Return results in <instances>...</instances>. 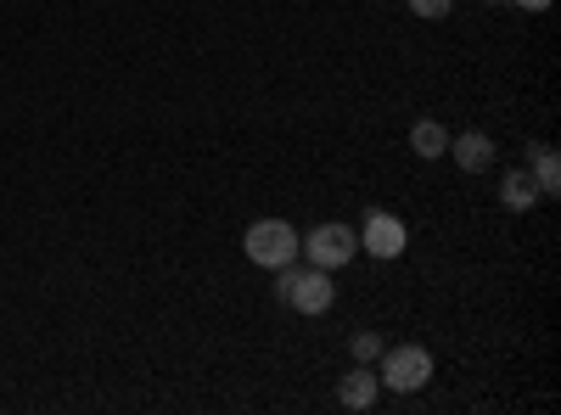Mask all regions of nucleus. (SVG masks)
Listing matches in <instances>:
<instances>
[{
  "instance_id": "7ed1b4c3",
  "label": "nucleus",
  "mask_w": 561,
  "mask_h": 415,
  "mask_svg": "<svg viewBox=\"0 0 561 415\" xmlns=\"http://www.w3.org/2000/svg\"><path fill=\"white\" fill-rule=\"evenodd\" d=\"M332 298H337V287H332V275H325L320 264L304 269V275L287 264V298H280V303H293L304 314H325V309H332Z\"/></svg>"
},
{
  "instance_id": "39448f33",
  "label": "nucleus",
  "mask_w": 561,
  "mask_h": 415,
  "mask_svg": "<svg viewBox=\"0 0 561 415\" xmlns=\"http://www.w3.org/2000/svg\"><path fill=\"white\" fill-rule=\"evenodd\" d=\"M404 242H410V237H404V224H399L393 214H370L365 230H359V247H365L370 258H399Z\"/></svg>"
},
{
  "instance_id": "9d476101",
  "label": "nucleus",
  "mask_w": 561,
  "mask_h": 415,
  "mask_svg": "<svg viewBox=\"0 0 561 415\" xmlns=\"http://www.w3.org/2000/svg\"><path fill=\"white\" fill-rule=\"evenodd\" d=\"M534 152H539L534 186H539V197H556V192H561V174H556V152H550V147H534Z\"/></svg>"
},
{
  "instance_id": "423d86ee",
  "label": "nucleus",
  "mask_w": 561,
  "mask_h": 415,
  "mask_svg": "<svg viewBox=\"0 0 561 415\" xmlns=\"http://www.w3.org/2000/svg\"><path fill=\"white\" fill-rule=\"evenodd\" d=\"M444 158H455L460 169L478 174V169L494 163V141H489V135H478V129H472V135H449V152H444Z\"/></svg>"
},
{
  "instance_id": "6e6552de",
  "label": "nucleus",
  "mask_w": 561,
  "mask_h": 415,
  "mask_svg": "<svg viewBox=\"0 0 561 415\" xmlns=\"http://www.w3.org/2000/svg\"><path fill=\"white\" fill-rule=\"evenodd\" d=\"M500 197H505V208H511V214H528V208L539 203V186H534V174L511 169V174L500 180Z\"/></svg>"
},
{
  "instance_id": "f257e3e1",
  "label": "nucleus",
  "mask_w": 561,
  "mask_h": 415,
  "mask_svg": "<svg viewBox=\"0 0 561 415\" xmlns=\"http://www.w3.org/2000/svg\"><path fill=\"white\" fill-rule=\"evenodd\" d=\"M242 253H248L259 269H280V264H298L304 237H298V230H293L287 219H259V224H248Z\"/></svg>"
},
{
  "instance_id": "1a4fd4ad",
  "label": "nucleus",
  "mask_w": 561,
  "mask_h": 415,
  "mask_svg": "<svg viewBox=\"0 0 561 415\" xmlns=\"http://www.w3.org/2000/svg\"><path fill=\"white\" fill-rule=\"evenodd\" d=\"M410 147H415V158H444V152H449V129H444L438 118H421V124L410 129Z\"/></svg>"
},
{
  "instance_id": "9b49d317",
  "label": "nucleus",
  "mask_w": 561,
  "mask_h": 415,
  "mask_svg": "<svg viewBox=\"0 0 561 415\" xmlns=\"http://www.w3.org/2000/svg\"><path fill=\"white\" fill-rule=\"evenodd\" d=\"M449 7H455V0H410V12H415V18H433V23L449 18Z\"/></svg>"
},
{
  "instance_id": "f03ea898",
  "label": "nucleus",
  "mask_w": 561,
  "mask_h": 415,
  "mask_svg": "<svg viewBox=\"0 0 561 415\" xmlns=\"http://www.w3.org/2000/svg\"><path fill=\"white\" fill-rule=\"evenodd\" d=\"M377 359H382L377 382L393 388V393H415V388H427V382H433V354H427V348H415V343H404V348H382Z\"/></svg>"
},
{
  "instance_id": "ddd939ff",
  "label": "nucleus",
  "mask_w": 561,
  "mask_h": 415,
  "mask_svg": "<svg viewBox=\"0 0 561 415\" xmlns=\"http://www.w3.org/2000/svg\"><path fill=\"white\" fill-rule=\"evenodd\" d=\"M511 7H523V12H545L550 0H511Z\"/></svg>"
},
{
  "instance_id": "0eeeda50",
  "label": "nucleus",
  "mask_w": 561,
  "mask_h": 415,
  "mask_svg": "<svg viewBox=\"0 0 561 415\" xmlns=\"http://www.w3.org/2000/svg\"><path fill=\"white\" fill-rule=\"evenodd\" d=\"M377 393H382V382H377V371H370V365H354V371L343 377V388H337V399H343L348 410H370V404H377Z\"/></svg>"
},
{
  "instance_id": "f8f14e48",
  "label": "nucleus",
  "mask_w": 561,
  "mask_h": 415,
  "mask_svg": "<svg viewBox=\"0 0 561 415\" xmlns=\"http://www.w3.org/2000/svg\"><path fill=\"white\" fill-rule=\"evenodd\" d=\"M377 354H382V337H370V332H359V337H354V359H359V365H370Z\"/></svg>"
},
{
  "instance_id": "4468645a",
  "label": "nucleus",
  "mask_w": 561,
  "mask_h": 415,
  "mask_svg": "<svg viewBox=\"0 0 561 415\" xmlns=\"http://www.w3.org/2000/svg\"><path fill=\"white\" fill-rule=\"evenodd\" d=\"M489 7H494V0H489Z\"/></svg>"
},
{
  "instance_id": "20e7f679",
  "label": "nucleus",
  "mask_w": 561,
  "mask_h": 415,
  "mask_svg": "<svg viewBox=\"0 0 561 415\" xmlns=\"http://www.w3.org/2000/svg\"><path fill=\"white\" fill-rule=\"evenodd\" d=\"M304 253L320 264V269H337V264H348L354 253H359V237L348 224H314L309 237H304Z\"/></svg>"
}]
</instances>
